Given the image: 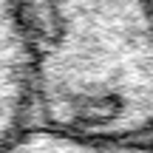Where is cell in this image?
<instances>
[{"instance_id": "cell-1", "label": "cell", "mask_w": 153, "mask_h": 153, "mask_svg": "<svg viewBox=\"0 0 153 153\" xmlns=\"http://www.w3.org/2000/svg\"><path fill=\"white\" fill-rule=\"evenodd\" d=\"M34 122L91 136L153 131V0H23Z\"/></svg>"}, {"instance_id": "cell-2", "label": "cell", "mask_w": 153, "mask_h": 153, "mask_svg": "<svg viewBox=\"0 0 153 153\" xmlns=\"http://www.w3.org/2000/svg\"><path fill=\"white\" fill-rule=\"evenodd\" d=\"M34 122V43L23 0H0V153Z\"/></svg>"}, {"instance_id": "cell-3", "label": "cell", "mask_w": 153, "mask_h": 153, "mask_svg": "<svg viewBox=\"0 0 153 153\" xmlns=\"http://www.w3.org/2000/svg\"><path fill=\"white\" fill-rule=\"evenodd\" d=\"M6 153H153L150 136H91L31 122Z\"/></svg>"}]
</instances>
